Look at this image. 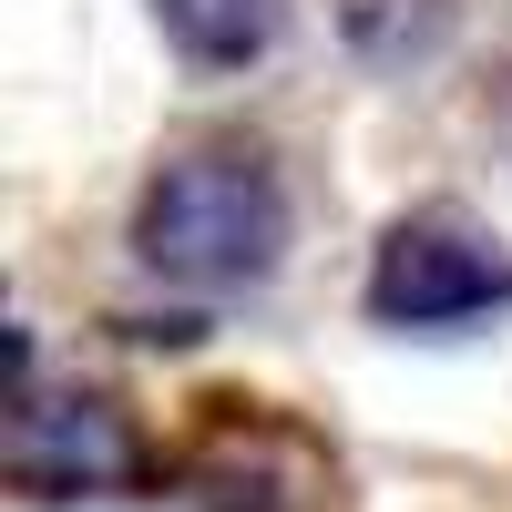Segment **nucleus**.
<instances>
[{
	"label": "nucleus",
	"mask_w": 512,
	"mask_h": 512,
	"mask_svg": "<svg viewBox=\"0 0 512 512\" xmlns=\"http://www.w3.org/2000/svg\"><path fill=\"white\" fill-rule=\"evenodd\" d=\"M134 256L175 287H256L287 256V185L246 144L164 154L134 205Z\"/></svg>",
	"instance_id": "obj_1"
},
{
	"label": "nucleus",
	"mask_w": 512,
	"mask_h": 512,
	"mask_svg": "<svg viewBox=\"0 0 512 512\" xmlns=\"http://www.w3.org/2000/svg\"><path fill=\"white\" fill-rule=\"evenodd\" d=\"M512 308V256L492 236H472L461 216H400L369 256V318L379 328H420V338H451Z\"/></svg>",
	"instance_id": "obj_2"
},
{
	"label": "nucleus",
	"mask_w": 512,
	"mask_h": 512,
	"mask_svg": "<svg viewBox=\"0 0 512 512\" xmlns=\"http://www.w3.org/2000/svg\"><path fill=\"white\" fill-rule=\"evenodd\" d=\"M0 472H11L31 502H82V492H123L144 472L134 431H123L113 400H11V431H0Z\"/></svg>",
	"instance_id": "obj_3"
},
{
	"label": "nucleus",
	"mask_w": 512,
	"mask_h": 512,
	"mask_svg": "<svg viewBox=\"0 0 512 512\" xmlns=\"http://www.w3.org/2000/svg\"><path fill=\"white\" fill-rule=\"evenodd\" d=\"M154 21H164V41H175L185 62H205V72H246V62L277 41L287 0H154Z\"/></svg>",
	"instance_id": "obj_4"
},
{
	"label": "nucleus",
	"mask_w": 512,
	"mask_h": 512,
	"mask_svg": "<svg viewBox=\"0 0 512 512\" xmlns=\"http://www.w3.org/2000/svg\"><path fill=\"white\" fill-rule=\"evenodd\" d=\"M338 31H349L359 62L410 72V62H431L451 41V0H338Z\"/></svg>",
	"instance_id": "obj_5"
}]
</instances>
